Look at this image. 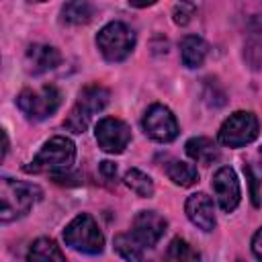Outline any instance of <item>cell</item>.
<instances>
[{"label":"cell","mask_w":262,"mask_h":262,"mask_svg":"<svg viewBox=\"0 0 262 262\" xmlns=\"http://www.w3.org/2000/svg\"><path fill=\"white\" fill-rule=\"evenodd\" d=\"M41 194H43L41 188L31 182L2 176L0 178V221L10 223L14 219L25 217L31 211V207L41 199Z\"/></svg>","instance_id":"1"},{"label":"cell","mask_w":262,"mask_h":262,"mask_svg":"<svg viewBox=\"0 0 262 262\" xmlns=\"http://www.w3.org/2000/svg\"><path fill=\"white\" fill-rule=\"evenodd\" d=\"M76 160V145L70 137L63 135H55L49 141H45V145L39 149V154L33 158L31 164L25 166V172H33V174H55V172H66Z\"/></svg>","instance_id":"2"},{"label":"cell","mask_w":262,"mask_h":262,"mask_svg":"<svg viewBox=\"0 0 262 262\" xmlns=\"http://www.w3.org/2000/svg\"><path fill=\"white\" fill-rule=\"evenodd\" d=\"M108 98H111V92L100 86V84H88L80 90L78 94V102L74 104V108L70 111V115L66 117L63 121V127L76 135L84 133L92 115L100 113L106 104H108Z\"/></svg>","instance_id":"3"},{"label":"cell","mask_w":262,"mask_h":262,"mask_svg":"<svg viewBox=\"0 0 262 262\" xmlns=\"http://www.w3.org/2000/svg\"><path fill=\"white\" fill-rule=\"evenodd\" d=\"M63 242L72 250L84 252V254H100L102 248H104V235L98 229L96 221L88 213H82V215L74 217L66 225Z\"/></svg>","instance_id":"4"},{"label":"cell","mask_w":262,"mask_h":262,"mask_svg":"<svg viewBox=\"0 0 262 262\" xmlns=\"http://www.w3.org/2000/svg\"><path fill=\"white\" fill-rule=\"evenodd\" d=\"M96 45L106 61H123L135 47V33L125 23L113 20L98 31Z\"/></svg>","instance_id":"5"},{"label":"cell","mask_w":262,"mask_h":262,"mask_svg":"<svg viewBox=\"0 0 262 262\" xmlns=\"http://www.w3.org/2000/svg\"><path fill=\"white\" fill-rule=\"evenodd\" d=\"M59 104H61V92L51 84L41 86L37 90L27 88L16 96V106L31 121H43L51 117L59 108Z\"/></svg>","instance_id":"6"},{"label":"cell","mask_w":262,"mask_h":262,"mask_svg":"<svg viewBox=\"0 0 262 262\" xmlns=\"http://www.w3.org/2000/svg\"><path fill=\"white\" fill-rule=\"evenodd\" d=\"M260 123L254 113L237 111L229 115L219 129V143L225 147H244L258 137Z\"/></svg>","instance_id":"7"},{"label":"cell","mask_w":262,"mask_h":262,"mask_svg":"<svg viewBox=\"0 0 262 262\" xmlns=\"http://www.w3.org/2000/svg\"><path fill=\"white\" fill-rule=\"evenodd\" d=\"M143 131L145 135H149L151 139L160 141V143H170L178 137V121L172 115V111L164 104H151L147 108V113L143 115Z\"/></svg>","instance_id":"8"},{"label":"cell","mask_w":262,"mask_h":262,"mask_svg":"<svg viewBox=\"0 0 262 262\" xmlns=\"http://www.w3.org/2000/svg\"><path fill=\"white\" fill-rule=\"evenodd\" d=\"M96 141L98 147L104 149L106 154H121L129 141H131V129L125 121L115 119V117H104L96 123Z\"/></svg>","instance_id":"9"},{"label":"cell","mask_w":262,"mask_h":262,"mask_svg":"<svg viewBox=\"0 0 262 262\" xmlns=\"http://www.w3.org/2000/svg\"><path fill=\"white\" fill-rule=\"evenodd\" d=\"M211 186H213V192L217 196L219 207L225 213H231L239 205V196H242V192H239V180H237L235 172L229 166H221L213 174Z\"/></svg>","instance_id":"10"},{"label":"cell","mask_w":262,"mask_h":262,"mask_svg":"<svg viewBox=\"0 0 262 262\" xmlns=\"http://www.w3.org/2000/svg\"><path fill=\"white\" fill-rule=\"evenodd\" d=\"M168 223L166 219L156 213V211H139L133 219V229H131V235L143 246V248H154L160 237L164 235Z\"/></svg>","instance_id":"11"},{"label":"cell","mask_w":262,"mask_h":262,"mask_svg":"<svg viewBox=\"0 0 262 262\" xmlns=\"http://www.w3.org/2000/svg\"><path fill=\"white\" fill-rule=\"evenodd\" d=\"M184 211H186V217L203 231H213L215 229V207H213V201L211 196H207L205 192H194L186 199L184 203Z\"/></svg>","instance_id":"12"},{"label":"cell","mask_w":262,"mask_h":262,"mask_svg":"<svg viewBox=\"0 0 262 262\" xmlns=\"http://www.w3.org/2000/svg\"><path fill=\"white\" fill-rule=\"evenodd\" d=\"M61 63V53L51 47V45H43V43H35L27 49L25 53V66H27V72L33 74V76H39V74H45L53 68H57Z\"/></svg>","instance_id":"13"},{"label":"cell","mask_w":262,"mask_h":262,"mask_svg":"<svg viewBox=\"0 0 262 262\" xmlns=\"http://www.w3.org/2000/svg\"><path fill=\"white\" fill-rule=\"evenodd\" d=\"M184 147H186L188 158L199 162V164H203V166L215 164L219 160V156H221L217 143L213 139H209V137H192V139L186 141Z\"/></svg>","instance_id":"14"},{"label":"cell","mask_w":262,"mask_h":262,"mask_svg":"<svg viewBox=\"0 0 262 262\" xmlns=\"http://www.w3.org/2000/svg\"><path fill=\"white\" fill-rule=\"evenodd\" d=\"M207 53L209 45L196 35H186L180 41V57L186 68H201L207 59Z\"/></svg>","instance_id":"15"},{"label":"cell","mask_w":262,"mask_h":262,"mask_svg":"<svg viewBox=\"0 0 262 262\" xmlns=\"http://www.w3.org/2000/svg\"><path fill=\"white\" fill-rule=\"evenodd\" d=\"M94 16V8L86 0H68L61 6V20L66 25H86Z\"/></svg>","instance_id":"16"},{"label":"cell","mask_w":262,"mask_h":262,"mask_svg":"<svg viewBox=\"0 0 262 262\" xmlns=\"http://www.w3.org/2000/svg\"><path fill=\"white\" fill-rule=\"evenodd\" d=\"M166 174H168V178H170L174 184L184 186V188H186V186H192V184L199 180L196 168H194L192 164L180 162V160L168 162V164H166Z\"/></svg>","instance_id":"17"},{"label":"cell","mask_w":262,"mask_h":262,"mask_svg":"<svg viewBox=\"0 0 262 262\" xmlns=\"http://www.w3.org/2000/svg\"><path fill=\"white\" fill-rule=\"evenodd\" d=\"M27 258H29V260H43V262H47V260H57V262H61L66 256H63V252L59 250V246H57L53 239H49V237H39V239H35V242L31 244V248H29V252H27Z\"/></svg>","instance_id":"18"},{"label":"cell","mask_w":262,"mask_h":262,"mask_svg":"<svg viewBox=\"0 0 262 262\" xmlns=\"http://www.w3.org/2000/svg\"><path fill=\"white\" fill-rule=\"evenodd\" d=\"M123 182H125V186L131 188L137 196H143V199H149V196L154 194V190H156L154 180H151L145 172H141V170H137V168L127 170L125 176H123Z\"/></svg>","instance_id":"19"},{"label":"cell","mask_w":262,"mask_h":262,"mask_svg":"<svg viewBox=\"0 0 262 262\" xmlns=\"http://www.w3.org/2000/svg\"><path fill=\"white\" fill-rule=\"evenodd\" d=\"M115 250L125 260H141L143 258V246L131 233H119V235H115Z\"/></svg>","instance_id":"20"},{"label":"cell","mask_w":262,"mask_h":262,"mask_svg":"<svg viewBox=\"0 0 262 262\" xmlns=\"http://www.w3.org/2000/svg\"><path fill=\"white\" fill-rule=\"evenodd\" d=\"M166 258H170V260H199L201 256H199V252L188 244V242H184V239H180V237H174L172 242H170V246H168V252H166Z\"/></svg>","instance_id":"21"},{"label":"cell","mask_w":262,"mask_h":262,"mask_svg":"<svg viewBox=\"0 0 262 262\" xmlns=\"http://www.w3.org/2000/svg\"><path fill=\"white\" fill-rule=\"evenodd\" d=\"M194 12H196L194 2H190V0H180V2H176L174 8H172V18H174L176 25L184 27V25H188V23L192 20Z\"/></svg>","instance_id":"22"},{"label":"cell","mask_w":262,"mask_h":262,"mask_svg":"<svg viewBox=\"0 0 262 262\" xmlns=\"http://www.w3.org/2000/svg\"><path fill=\"white\" fill-rule=\"evenodd\" d=\"M98 172H100V176H102L106 182H113V180L117 178V164H115V162L104 160V162H100Z\"/></svg>","instance_id":"23"},{"label":"cell","mask_w":262,"mask_h":262,"mask_svg":"<svg viewBox=\"0 0 262 262\" xmlns=\"http://www.w3.org/2000/svg\"><path fill=\"white\" fill-rule=\"evenodd\" d=\"M244 172H246V176H248V180H250V186H252V203L256 205V207H260V196H258V190H256V176H254V172H252V168L250 166H244Z\"/></svg>","instance_id":"24"},{"label":"cell","mask_w":262,"mask_h":262,"mask_svg":"<svg viewBox=\"0 0 262 262\" xmlns=\"http://www.w3.org/2000/svg\"><path fill=\"white\" fill-rule=\"evenodd\" d=\"M252 252H254V256L258 258V260H262V227L254 233V237H252Z\"/></svg>","instance_id":"25"},{"label":"cell","mask_w":262,"mask_h":262,"mask_svg":"<svg viewBox=\"0 0 262 262\" xmlns=\"http://www.w3.org/2000/svg\"><path fill=\"white\" fill-rule=\"evenodd\" d=\"M158 0H129V4L131 6H135V8H145V6H151V4H156Z\"/></svg>","instance_id":"26"},{"label":"cell","mask_w":262,"mask_h":262,"mask_svg":"<svg viewBox=\"0 0 262 262\" xmlns=\"http://www.w3.org/2000/svg\"><path fill=\"white\" fill-rule=\"evenodd\" d=\"M2 137H4V147H2V158H6V154H8V135H6V131L2 133Z\"/></svg>","instance_id":"27"},{"label":"cell","mask_w":262,"mask_h":262,"mask_svg":"<svg viewBox=\"0 0 262 262\" xmlns=\"http://www.w3.org/2000/svg\"><path fill=\"white\" fill-rule=\"evenodd\" d=\"M258 160H260V166H262V145H260V149H258Z\"/></svg>","instance_id":"28"},{"label":"cell","mask_w":262,"mask_h":262,"mask_svg":"<svg viewBox=\"0 0 262 262\" xmlns=\"http://www.w3.org/2000/svg\"><path fill=\"white\" fill-rule=\"evenodd\" d=\"M29 2H45V0H29Z\"/></svg>","instance_id":"29"}]
</instances>
